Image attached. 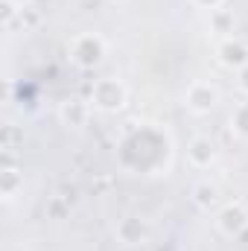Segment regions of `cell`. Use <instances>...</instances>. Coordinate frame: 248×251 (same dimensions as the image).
Returning <instances> with one entry per match:
<instances>
[{
	"instance_id": "11",
	"label": "cell",
	"mask_w": 248,
	"mask_h": 251,
	"mask_svg": "<svg viewBox=\"0 0 248 251\" xmlns=\"http://www.w3.org/2000/svg\"><path fill=\"white\" fill-rule=\"evenodd\" d=\"M210 29L216 32V35H231L234 32V12H228V9H216V12H210Z\"/></svg>"
},
{
	"instance_id": "10",
	"label": "cell",
	"mask_w": 248,
	"mask_h": 251,
	"mask_svg": "<svg viewBox=\"0 0 248 251\" xmlns=\"http://www.w3.org/2000/svg\"><path fill=\"white\" fill-rule=\"evenodd\" d=\"M190 199L198 210H213L216 201H219V187L210 184V181H196L193 190H190Z\"/></svg>"
},
{
	"instance_id": "8",
	"label": "cell",
	"mask_w": 248,
	"mask_h": 251,
	"mask_svg": "<svg viewBox=\"0 0 248 251\" xmlns=\"http://www.w3.org/2000/svg\"><path fill=\"white\" fill-rule=\"evenodd\" d=\"M187 161L196 167V170H207L213 161H216V146L210 137H193L187 143Z\"/></svg>"
},
{
	"instance_id": "6",
	"label": "cell",
	"mask_w": 248,
	"mask_h": 251,
	"mask_svg": "<svg viewBox=\"0 0 248 251\" xmlns=\"http://www.w3.org/2000/svg\"><path fill=\"white\" fill-rule=\"evenodd\" d=\"M114 237L123 246H140L149 237V225L140 216H123V219L114 222Z\"/></svg>"
},
{
	"instance_id": "16",
	"label": "cell",
	"mask_w": 248,
	"mask_h": 251,
	"mask_svg": "<svg viewBox=\"0 0 248 251\" xmlns=\"http://www.w3.org/2000/svg\"><path fill=\"white\" fill-rule=\"evenodd\" d=\"M237 85H240L243 94H248V64L243 67V70H237Z\"/></svg>"
},
{
	"instance_id": "5",
	"label": "cell",
	"mask_w": 248,
	"mask_h": 251,
	"mask_svg": "<svg viewBox=\"0 0 248 251\" xmlns=\"http://www.w3.org/2000/svg\"><path fill=\"white\" fill-rule=\"evenodd\" d=\"M216 56H219V64L228 67V70H243L248 64V44L237 35H228L219 41L216 47Z\"/></svg>"
},
{
	"instance_id": "13",
	"label": "cell",
	"mask_w": 248,
	"mask_h": 251,
	"mask_svg": "<svg viewBox=\"0 0 248 251\" xmlns=\"http://www.w3.org/2000/svg\"><path fill=\"white\" fill-rule=\"evenodd\" d=\"M18 21L24 24V32H29V29H35V26L41 24V12H38V9H35L32 3H29V6H24V9H21Z\"/></svg>"
},
{
	"instance_id": "1",
	"label": "cell",
	"mask_w": 248,
	"mask_h": 251,
	"mask_svg": "<svg viewBox=\"0 0 248 251\" xmlns=\"http://www.w3.org/2000/svg\"><path fill=\"white\" fill-rule=\"evenodd\" d=\"M105 38L97 32H79L73 35V41L67 44V59L76 64L79 70H94L105 59Z\"/></svg>"
},
{
	"instance_id": "4",
	"label": "cell",
	"mask_w": 248,
	"mask_h": 251,
	"mask_svg": "<svg viewBox=\"0 0 248 251\" xmlns=\"http://www.w3.org/2000/svg\"><path fill=\"white\" fill-rule=\"evenodd\" d=\"M216 102H219V88L210 82H201V79L193 82L184 94V105L193 114H210L216 108Z\"/></svg>"
},
{
	"instance_id": "2",
	"label": "cell",
	"mask_w": 248,
	"mask_h": 251,
	"mask_svg": "<svg viewBox=\"0 0 248 251\" xmlns=\"http://www.w3.org/2000/svg\"><path fill=\"white\" fill-rule=\"evenodd\" d=\"M125 100H128V91H125L123 82L114 79V76H102V79L94 82L88 102H91L97 111H102V114H117L125 105Z\"/></svg>"
},
{
	"instance_id": "9",
	"label": "cell",
	"mask_w": 248,
	"mask_h": 251,
	"mask_svg": "<svg viewBox=\"0 0 248 251\" xmlns=\"http://www.w3.org/2000/svg\"><path fill=\"white\" fill-rule=\"evenodd\" d=\"M21 190H24V173L18 167L6 164L3 173H0V196H3V201H12Z\"/></svg>"
},
{
	"instance_id": "7",
	"label": "cell",
	"mask_w": 248,
	"mask_h": 251,
	"mask_svg": "<svg viewBox=\"0 0 248 251\" xmlns=\"http://www.w3.org/2000/svg\"><path fill=\"white\" fill-rule=\"evenodd\" d=\"M91 117V102L79 100V97H67L62 105H59V120L70 128H82Z\"/></svg>"
},
{
	"instance_id": "3",
	"label": "cell",
	"mask_w": 248,
	"mask_h": 251,
	"mask_svg": "<svg viewBox=\"0 0 248 251\" xmlns=\"http://www.w3.org/2000/svg\"><path fill=\"white\" fill-rule=\"evenodd\" d=\"M216 228L225 237H243L248 231V207L243 201H228L216 213Z\"/></svg>"
},
{
	"instance_id": "14",
	"label": "cell",
	"mask_w": 248,
	"mask_h": 251,
	"mask_svg": "<svg viewBox=\"0 0 248 251\" xmlns=\"http://www.w3.org/2000/svg\"><path fill=\"white\" fill-rule=\"evenodd\" d=\"M18 15H21V6L15 0H0V21H3V26H9Z\"/></svg>"
},
{
	"instance_id": "17",
	"label": "cell",
	"mask_w": 248,
	"mask_h": 251,
	"mask_svg": "<svg viewBox=\"0 0 248 251\" xmlns=\"http://www.w3.org/2000/svg\"><path fill=\"white\" fill-rule=\"evenodd\" d=\"M15 3H18L21 9H24V6H29V0H15Z\"/></svg>"
},
{
	"instance_id": "15",
	"label": "cell",
	"mask_w": 248,
	"mask_h": 251,
	"mask_svg": "<svg viewBox=\"0 0 248 251\" xmlns=\"http://www.w3.org/2000/svg\"><path fill=\"white\" fill-rule=\"evenodd\" d=\"M193 6L207 9V12H216V9H222V6H225V0H193Z\"/></svg>"
},
{
	"instance_id": "12",
	"label": "cell",
	"mask_w": 248,
	"mask_h": 251,
	"mask_svg": "<svg viewBox=\"0 0 248 251\" xmlns=\"http://www.w3.org/2000/svg\"><path fill=\"white\" fill-rule=\"evenodd\" d=\"M231 131H234L237 137L248 140V102H240V105L234 108V114H231Z\"/></svg>"
}]
</instances>
